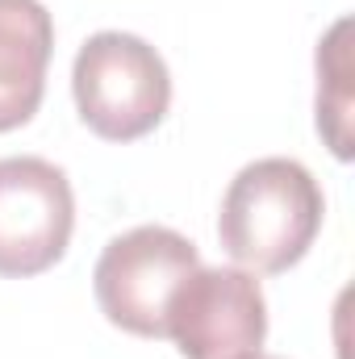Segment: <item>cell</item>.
Returning a JSON list of instances; mask_svg holds the SVG:
<instances>
[{"instance_id": "1", "label": "cell", "mask_w": 355, "mask_h": 359, "mask_svg": "<svg viewBox=\"0 0 355 359\" xmlns=\"http://www.w3.org/2000/svg\"><path fill=\"white\" fill-rule=\"evenodd\" d=\"M322 188L297 159H255L230 180L217 213L226 255L247 271H288L322 230Z\"/></svg>"}, {"instance_id": "2", "label": "cell", "mask_w": 355, "mask_h": 359, "mask_svg": "<svg viewBox=\"0 0 355 359\" xmlns=\"http://www.w3.org/2000/svg\"><path fill=\"white\" fill-rule=\"evenodd\" d=\"M72 92L96 138L134 142L163 121L172 104V76L163 55L138 34L100 29L76 55Z\"/></svg>"}, {"instance_id": "3", "label": "cell", "mask_w": 355, "mask_h": 359, "mask_svg": "<svg viewBox=\"0 0 355 359\" xmlns=\"http://www.w3.org/2000/svg\"><path fill=\"white\" fill-rule=\"evenodd\" d=\"M196 268L201 255L184 234L168 226H134L96 259V305L113 326L138 339H168V305Z\"/></svg>"}, {"instance_id": "4", "label": "cell", "mask_w": 355, "mask_h": 359, "mask_svg": "<svg viewBox=\"0 0 355 359\" xmlns=\"http://www.w3.org/2000/svg\"><path fill=\"white\" fill-rule=\"evenodd\" d=\"M76 196L63 168L38 155L0 159V276L55 268L72 243Z\"/></svg>"}, {"instance_id": "5", "label": "cell", "mask_w": 355, "mask_h": 359, "mask_svg": "<svg viewBox=\"0 0 355 359\" xmlns=\"http://www.w3.org/2000/svg\"><path fill=\"white\" fill-rule=\"evenodd\" d=\"M264 334L267 301L247 268H196L168 305V339L184 359L255 355Z\"/></svg>"}, {"instance_id": "6", "label": "cell", "mask_w": 355, "mask_h": 359, "mask_svg": "<svg viewBox=\"0 0 355 359\" xmlns=\"http://www.w3.org/2000/svg\"><path fill=\"white\" fill-rule=\"evenodd\" d=\"M55 21L42 0H0V134L25 126L46 92Z\"/></svg>"}, {"instance_id": "7", "label": "cell", "mask_w": 355, "mask_h": 359, "mask_svg": "<svg viewBox=\"0 0 355 359\" xmlns=\"http://www.w3.org/2000/svg\"><path fill=\"white\" fill-rule=\"evenodd\" d=\"M351 17L335 21L318 42V130L339 159H351Z\"/></svg>"}, {"instance_id": "8", "label": "cell", "mask_w": 355, "mask_h": 359, "mask_svg": "<svg viewBox=\"0 0 355 359\" xmlns=\"http://www.w3.org/2000/svg\"><path fill=\"white\" fill-rule=\"evenodd\" d=\"M243 359H280V355H260V351H255V355H243Z\"/></svg>"}]
</instances>
